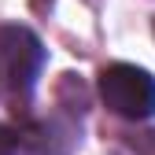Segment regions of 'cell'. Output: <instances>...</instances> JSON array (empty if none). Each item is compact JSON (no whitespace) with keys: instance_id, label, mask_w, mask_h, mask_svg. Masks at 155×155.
Here are the masks:
<instances>
[{"instance_id":"2","label":"cell","mask_w":155,"mask_h":155,"mask_svg":"<svg viewBox=\"0 0 155 155\" xmlns=\"http://www.w3.org/2000/svg\"><path fill=\"white\" fill-rule=\"evenodd\" d=\"M45 52L26 26H0V89L30 92L41 74Z\"/></svg>"},{"instance_id":"3","label":"cell","mask_w":155,"mask_h":155,"mask_svg":"<svg viewBox=\"0 0 155 155\" xmlns=\"http://www.w3.org/2000/svg\"><path fill=\"white\" fill-rule=\"evenodd\" d=\"M0 155H15V133L8 126H0Z\"/></svg>"},{"instance_id":"1","label":"cell","mask_w":155,"mask_h":155,"mask_svg":"<svg viewBox=\"0 0 155 155\" xmlns=\"http://www.w3.org/2000/svg\"><path fill=\"white\" fill-rule=\"evenodd\" d=\"M104 104L122 118H151L155 114V78L133 63H111L100 74Z\"/></svg>"}]
</instances>
